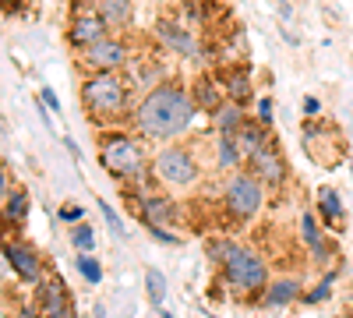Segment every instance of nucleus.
<instances>
[{"label": "nucleus", "instance_id": "obj_1", "mask_svg": "<svg viewBox=\"0 0 353 318\" xmlns=\"http://www.w3.org/2000/svg\"><path fill=\"white\" fill-rule=\"evenodd\" d=\"M194 117V99L181 89H156L138 106V128L149 138H173L181 135Z\"/></svg>", "mask_w": 353, "mask_h": 318}, {"label": "nucleus", "instance_id": "obj_2", "mask_svg": "<svg viewBox=\"0 0 353 318\" xmlns=\"http://www.w3.org/2000/svg\"><path fill=\"white\" fill-rule=\"evenodd\" d=\"M223 258V269H226V279L237 286L244 294H254L265 286V266L261 258L241 244H223V251H216Z\"/></svg>", "mask_w": 353, "mask_h": 318}, {"label": "nucleus", "instance_id": "obj_3", "mask_svg": "<svg viewBox=\"0 0 353 318\" xmlns=\"http://www.w3.org/2000/svg\"><path fill=\"white\" fill-rule=\"evenodd\" d=\"M81 99H85V106L92 110V113H121L128 92H124L121 78H113V74H96L92 81H85Z\"/></svg>", "mask_w": 353, "mask_h": 318}, {"label": "nucleus", "instance_id": "obj_4", "mask_svg": "<svg viewBox=\"0 0 353 318\" xmlns=\"http://www.w3.org/2000/svg\"><path fill=\"white\" fill-rule=\"evenodd\" d=\"M226 206H230V212L237 219H251L261 209V184H258V177H248V173L233 177L230 188H226Z\"/></svg>", "mask_w": 353, "mask_h": 318}, {"label": "nucleus", "instance_id": "obj_5", "mask_svg": "<svg viewBox=\"0 0 353 318\" xmlns=\"http://www.w3.org/2000/svg\"><path fill=\"white\" fill-rule=\"evenodd\" d=\"M103 163L110 173H121V177H138L141 173V149L131 138H110L103 146Z\"/></svg>", "mask_w": 353, "mask_h": 318}, {"label": "nucleus", "instance_id": "obj_6", "mask_svg": "<svg viewBox=\"0 0 353 318\" xmlns=\"http://www.w3.org/2000/svg\"><path fill=\"white\" fill-rule=\"evenodd\" d=\"M156 173L166 184H191L198 177V166H194V159L184 149H166L156 159Z\"/></svg>", "mask_w": 353, "mask_h": 318}, {"label": "nucleus", "instance_id": "obj_7", "mask_svg": "<svg viewBox=\"0 0 353 318\" xmlns=\"http://www.w3.org/2000/svg\"><path fill=\"white\" fill-rule=\"evenodd\" d=\"M85 61L92 64L99 74H110L113 68H121V64L128 61V46L117 43V39H103V43H96V46H88Z\"/></svg>", "mask_w": 353, "mask_h": 318}, {"label": "nucleus", "instance_id": "obj_8", "mask_svg": "<svg viewBox=\"0 0 353 318\" xmlns=\"http://www.w3.org/2000/svg\"><path fill=\"white\" fill-rule=\"evenodd\" d=\"M4 258L14 266V272L21 279H39L43 276V266H39V255L32 248H25V244H8L4 248Z\"/></svg>", "mask_w": 353, "mask_h": 318}, {"label": "nucleus", "instance_id": "obj_9", "mask_svg": "<svg viewBox=\"0 0 353 318\" xmlns=\"http://www.w3.org/2000/svg\"><path fill=\"white\" fill-rule=\"evenodd\" d=\"M106 39V21L99 18V14H85V18H78L74 25H71V43L74 46H96V43H103Z\"/></svg>", "mask_w": 353, "mask_h": 318}, {"label": "nucleus", "instance_id": "obj_10", "mask_svg": "<svg viewBox=\"0 0 353 318\" xmlns=\"http://www.w3.org/2000/svg\"><path fill=\"white\" fill-rule=\"evenodd\" d=\"M251 163H254V173H258V181H269V184H279L283 181V159L276 156V149H269V146H261L254 156H251Z\"/></svg>", "mask_w": 353, "mask_h": 318}, {"label": "nucleus", "instance_id": "obj_11", "mask_svg": "<svg viewBox=\"0 0 353 318\" xmlns=\"http://www.w3.org/2000/svg\"><path fill=\"white\" fill-rule=\"evenodd\" d=\"M99 18L106 25H128L131 21V0H99Z\"/></svg>", "mask_w": 353, "mask_h": 318}, {"label": "nucleus", "instance_id": "obj_12", "mask_svg": "<svg viewBox=\"0 0 353 318\" xmlns=\"http://www.w3.org/2000/svg\"><path fill=\"white\" fill-rule=\"evenodd\" d=\"M233 141H237V149H241V152L254 156V152L265 146V135H261V128H258V124H241V128H237V135H233Z\"/></svg>", "mask_w": 353, "mask_h": 318}, {"label": "nucleus", "instance_id": "obj_13", "mask_svg": "<svg viewBox=\"0 0 353 318\" xmlns=\"http://www.w3.org/2000/svg\"><path fill=\"white\" fill-rule=\"evenodd\" d=\"M301 294V286H297V279H276L272 286H269V308H279V304H286V301H293Z\"/></svg>", "mask_w": 353, "mask_h": 318}, {"label": "nucleus", "instance_id": "obj_14", "mask_svg": "<svg viewBox=\"0 0 353 318\" xmlns=\"http://www.w3.org/2000/svg\"><path fill=\"white\" fill-rule=\"evenodd\" d=\"M145 286H149V301L159 308V304H163V297H166V279H163V272L149 269V272H145Z\"/></svg>", "mask_w": 353, "mask_h": 318}, {"label": "nucleus", "instance_id": "obj_15", "mask_svg": "<svg viewBox=\"0 0 353 318\" xmlns=\"http://www.w3.org/2000/svg\"><path fill=\"white\" fill-rule=\"evenodd\" d=\"M163 36H166L176 50H181V53H194V39H191L188 32H176V28H173L170 21H163Z\"/></svg>", "mask_w": 353, "mask_h": 318}, {"label": "nucleus", "instance_id": "obj_16", "mask_svg": "<svg viewBox=\"0 0 353 318\" xmlns=\"http://www.w3.org/2000/svg\"><path fill=\"white\" fill-rule=\"evenodd\" d=\"M216 121H219V128H223V131H233V128H241V124H244V121H241V106H237V103L223 106V110L216 113Z\"/></svg>", "mask_w": 353, "mask_h": 318}, {"label": "nucleus", "instance_id": "obj_17", "mask_svg": "<svg viewBox=\"0 0 353 318\" xmlns=\"http://www.w3.org/2000/svg\"><path fill=\"white\" fill-rule=\"evenodd\" d=\"M219 156H223V166H237L241 149H237V141H233V135H223L219 138Z\"/></svg>", "mask_w": 353, "mask_h": 318}, {"label": "nucleus", "instance_id": "obj_18", "mask_svg": "<svg viewBox=\"0 0 353 318\" xmlns=\"http://www.w3.org/2000/svg\"><path fill=\"white\" fill-rule=\"evenodd\" d=\"M230 96H233V103H248L251 99V81L244 74H233L230 78Z\"/></svg>", "mask_w": 353, "mask_h": 318}, {"label": "nucleus", "instance_id": "obj_19", "mask_svg": "<svg viewBox=\"0 0 353 318\" xmlns=\"http://www.w3.org/2000/svg\"><path fill=\"white\" fill-rule=\"evenodd\" d=\"M78 269H81V276H85L88 283H99V276H103L99 262H96V258H88V255H81V258H78Z\"/></svg>", "mask_w": 353, "mask_h": 318}, {"label": "nucleus", "instance_id": "obj_20", "mask_svg": "<svg viewBox=\"0 0 353 318\" xmlns=\"http://www.w3.org/2000/svg\"><path fill=\"white\" fill-rule=\"evenodd\" d=\"M304 241L314 248V255H318V258L325 255V248H321V241H318V223H314L311 216H304Z\"/></svg>", "mask_w": 353, "mask_h": 318}, {"label": "nucleus", "instance_id": "obj_21", "mask_svg": "<svg viewBox=\"0 0 353 318\" xmlns=\"http://www.w3.org/2000/svg\"><path fill=\"white\" fill-rule=\"evenodd\" d=\"M145 209H149V216H152V226H156V223H166V219H170V206H166V201L145 198Z\"/></svg>", "mask_w": 353, "mask_h": 318}, {"label": "nucleus", "instance_id": "obj_22", "mask_svg": "<svg viewBox=\"0 0 353 318\" xmlns=\"http://www.w3.org/2000/svg\"><path fill=\"white\" fill-rule=\"evenodd\" d=\"M321 209L329 212V219H339V216H343V206H339L336 191H321Z\"/></svg>", "mask_w": 353, "mask_h": 318}, {"label": "nucleus", "instance_id": "obj_23", "mask_svg": "<svg viewBox=\"0 0 353 318\" xmlns=\"http://www.w3.org/2000/svg\"><path fill=\"white\" fill-rule=\"evenodd\" d=\"M71 241H74V248H78V251H92V230H88V226L81 223V226L74 230V237H71Z\"/></svg>", "mask_w": 353, "mask_h": 318}, {"label": "nucleus", "instance_id": "obj_24", "mask_svg": "<svg viewBox=\"0 0 353 318\" xmlns=\"http://www.w3.org/2000/svg\"><path fill=\"white\" fill-rule=\"evenodd\" d=\"M99 209H103V216H106V223H110L113 234H117V237H124V223H121V216H117V212L106 206V201H99Z\"/></svg>", "mask_w": 353, "mask_h": 318}, {"label": "nucleus", "instance_id": "obj_25", "mask_svg": "<svg viewBox=\"0 0 353 318\" xmlns=\"http://www.w3.org/2000/svg\"><path fill=\"white\" fill-rule=\"evenodd\" d=\"M25 212V195H14L11 201H8V216L14 219V216H21Z\"/></svg>", "mask_w": 353, "mask_h": 318}, {"label": "nucleus", "instance_id": "obj_26", "mask_svg": "<svg viewBox=\"0 0 353 318\" xmlns=\"http://www.w3.org/2000/svg\"><path fill=\"white\" fill-rule=\"evenodd\" d=\"M258 121H261V124H272V103H269V99L258 103Z\"/></svg>", "mask_w": 353, "mask_h": 318}, {"label": "nucleus", "instance_id": "obj_27", "mask_svg": "<svg viewBox=\"0 0 353 318\" xmlns=\"http://www.w3.org/2000/svg\"><path fill=\"white\" fill-rule=\"evenodd\" d=\"M201 103L205 106H216V89H209V81H201Z\"/></svg>", "mask_w": 353, "mask_h": 318}, {"label": "nucleus", "instance_id": "obj_28", "mask_svg": "<svg viewBox=\"0 0 353 318\" xmlns=\"http://www.w3.org/2000/svg\"><path fill=\"white\" fill-rule=\"evenodd\" d=\"M43 103H46L50 110H61V103H57V96H53V89H43Z\"/></svg>", "mask_w": 353, "mask_h": 318}, {"label": "nucleus", "instance_id": "obj_29", "mask_svg": "<svg viewBox=\"0 0 353 318\" xmlns=\"http://www.w3.org/2000/svg\"><path fill=\"white\" fill-rule=\"evenodd\" d=\"M61 219H81V209H74V206H68V209H61Z\"/></svg>", "mask_w": 353, "mask_h": 318}, {"label": "nucleus", "instance_id": "obj_30", "mask_svg": "<svg viewBox=\"0 0 353 318\" xmlns=\"http://www.w3.org/2000/svg\"><path fill=\"white\" fill-rule=\"evenodd\" d=\"M325 294H329V283H321L318 290H311V294H307V301H321V297H325Z\"/></svg>", "mask_w": 353, "mask_h": 318}]
</instances>
